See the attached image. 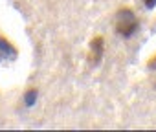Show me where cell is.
Segmentation results:
<instances>
[{
  "label": "cell",
  "mask_w": 156,
  "mask_h": 132,
  "mask_svg": "<svg viewBox=\"0 0 156 132\" xmlns=\"http://www.w3.org/2000/svg\"><path fill=\"white\" fill-rule=\"evenodd\" d=\"M136 30H138V19H136L134 11L129 8H121L116 13V31L121 37L129 39L136 33Z\"/></svg>",
  "instance_id": "6da1fadb"
},
{
  "label": "cell",
  "mask_w": 156,
  "mask_h": 132,
  "mask_svg": "<svg viewBox=\"0 0 156 132\" xmlns=\"http://www.w3.org/2000/svg\"><path fill=\"white\" fill-rule=\"evenodd\" d=\"M103 50H105V40L101 35L94 37L90 42V53H88V62L90 64H98L103 57Z\"/></svg>",
  "instance_id": "7a4b0ae2"
},
{
  "label": "cell",
  "mask_w": 156,
  "mask_h": 132,
  "mask_svg": "<svg viewBox=\"0 0 156 132\" xmlns=\"http://www.w3.org/2000/svg\"><path fill=\"white\" fill-rule=\"evenodd\" d=\"M17 51L15 48H11L6 40H0V59H15Z\"/></svg>",
  "instance_id": "3957f363"
},
{
  "label": "cell",
  "mask_w": 156,
  "mask_h": 132,
  "mask_svg": "<svg viewBox=\"0 0 156 132\" xmlns=\"http://www.w3.org/2000/svg\"><path fill=\"white\" fill-rule=\"evenodd\" d=\"M35 99H37V92H35V90H30V92L26 94V105L31 106V105L35 103Z\"/></svg>",
  "instance_id": "277c9868"
},
{
  "label": "cell",
  "mask_w": 156,
  "mask_h": 132,
  "mask_svg": "<svg viewBox=\"0 0 156 132\" xmlns=\"http://www.w3.org/2000/svg\"><path fill=\"white\" fill-rule=\"evenodd\" d=\"M143 2H145V6H147L149 9H152V8L156 6V0H143Z\"/></svg>",
  "instance_id": "5b68a950"
},
{
  "label": "cell",
  "mask_w": 156,
  "mask_h": 132,
  "mask_svg": "<svg viewBox=\"0 0 156 132\" xmlns=\"http://www.w3.org/2000/svg\"><path fill=\"white\" fill-rule=\"evenodd\" d=\"M149 64H151V68H156V57H154V59H151V62H149Z\"/></svg>",
  "instance_id": "8992f818"
}]
</instances>
